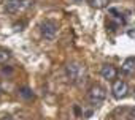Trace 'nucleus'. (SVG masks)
<instances>
[{"instance_id": "nucleus-4", "label": "nucleus", "mask_w": 135, "mask_h": 120, "mask_svg": "<svg viewBox=\"0 0 135 120\" xmlns=\"http://www.w3.org/2000/svg\"><path fill=\"white\" fill-rule=\"evenodd\" d=\"M40 29H41V35H43L46 40H54V36H56V33H57V25H56V22H52V21H45V22H41Z\"/></svg>"}, {"instance_id": "nucleus-2", "label": "nucleus", "mask_w": 135, "mask_h": 120, "mask_svg": "<svg viewBox=\"0 0 135 120\" xmlns=\"http://www.w3.org/2000/svg\"><path fill=\"white\" fill-rule=\"evenodd\" d=\"M105 96H107V92H105V89H103L102 85H99V84L92 85V87L89 89V92H88V98H89V101H91L92 104H95V106L100 104V103H103Z\"/></svg>"}, {"instance_id": "nucleus-10", "label": "nucleus", "mask_w": 135, "mask_h": 120, "mask_svg": "<svg viewBox=\"0 0 135 120\" xmlns=\"http://www.w3.org/2000/svg\"><path fill=\"white\" fill-rule=\"evenodd\" d=\"M19 95H21L22 98H26V100L33 98V93H32V92H30V89H27V87H22V89L19 90Z\"/></svg>"}, {"instance_id": "nucleus-1", "label": "nucleus", "mask_w": 135, "mask_h": 120, "mask_svg": "<svg viewBox=\"0 0 135 120\" xmlns=\"http://www.w3.org/2000/svg\"><path fill=\"white\" fill-rule=\"evenodd\" d=\"M65 73H67V78L70 79V82L73 84H83L88 78V70L83 63H78V62H72L65 67Z\"/></svg>"}, {"instance_id": "nucleus-13", "label": "nucleus", "mask_w": 135, "mask_h": 120, "mask_svg": "<svg viewBox=\"0 0 135 120\" xmlns=\"http://www.w3.org/2000/svg\"><path fill=\"white\" fill-rule=\"evenodd\" d=\"M75 2H83V0H75Z\"/></svg>"}, {"instance_id": "nucleus-6", "label": "nucleus", "mask_w": 135, "mask_h": 120, "mask_svg": "<svg viewBox=\"0 0 135 120\" xmlns=\"http://www.w3.org/2000/svg\"><path fill=\"white\" fill-rule=\"evenodd\" d=\"M116 74H118V71H116V68H114L113 65H103V67L100 68V76H102L103 79H107V81L114 79Z\"/></svg>"}, {"instance_id": "nucleus-14", "label": "nucleus", "mask_w": 135, "mask_h": 120, "mask_svg": "<svg viewBox=\"0 0 135 120\" xmlns=\"http://www.w3.org/2000/svg\"><path fill=\"white\" fill-rule=\"evenodd\" d=\"M0 93H2V89H0Z\"/></svg>"}, {"instance_id": "nucleus-8", "label": "nucleus", "mask_w": 135, "mask_h": 120, "mask_svg": "<svg viewBox=\"0 0 135 120\" xmlns=\"http://www.w3.org/2000/svg\"><path fill=\"white\" fill-rule=\"evenodd\" d=\"M88 2H89V5H91L92 8L100 10V8H105V7L108 5L110 0H88Z\"/></svg>"}, {"instance_id": "nucleus-12", "label": "nucleus", "mask_w": 135, "mask_h": 120, "mask_svg": "<svg viewBox=\"0 0 135 120\" xmlns=\"http://www.w3.org/2000/svg\"><path fill=\"white\" fill-rule=\"evenodd\" d=\"M0 120H13V117H10V115H5V117H2Z\"/></svg>"}, {"instance_id": "nucleus-7", "label": "nucleus", "mask_w": 135, "mask_h": 120, "mask_svg": "<svg viewBox=\"0 0 135 120\" xmlns=\"http://www.w3.org/2000/svg\"><path fill=\"white\" fill-rule=\"evenodd\" d=\"M121 71L124 74H132L135 71V58H132V57L126 58L124 63H122V67H121Z\"/></svg>"}, {"instance_id": "nucleus-9", "label": "nucleus", "mask_w": 135, "mask_h": 120, "mask_svg": "<svg viewBox=\"0 0 135 120\" xmlns=\"http://www.w3.org/2000/svg\"><path fill=\"white\" fill-rule=\"evenodd\" d=\"M11 57V52L8 49H0V63H7Z\"/></svg>"}, {"instance_id": "nucleus-11", "label": "nucleus", "mask_w": 135, "mask_h": 120, "mask_svg": "<svg viewBox=\"0 0 135 120\" xmlns=\"http://www.w3.org/2000/svg\"><path fill=\"white\" fill-rule=\"evenodd\" d=\"M130 120H135V107L130 111Z\"/></svg>"}, {"instance_id": "nucleus-3", "label": "nucleus", "mask_w": 135, "mask_h": 120, "mask_svg": "<svg viewBox=\"0 0 135 120\" xmlns=\"http://www.w3.org/2000/svg\"><path fill=\"white\" fill-rule=\"evenodd\" d=\"M111 93H113V96H114L116 100L126 98V96H127V93H129V85H127L124 81L118 79V81H114V82H113V87H111Z\"/></svg>"}, {"instance_id": "nucleus-5", "label": "nucleus", "mask_w": 135, "mask_h": 120, "mask_svg": "<svg viewBox=\"0 0 135 120\" xmlns=\"http://www.w3.org/2000/svg\"><path fill=\"white\" fill-rule=\"evenodd\" d=\"M27 3H24V0H8L7 5H5V11L8 14H15V13H19V10L26 8Z\"/></svg>"}]
</instances>
